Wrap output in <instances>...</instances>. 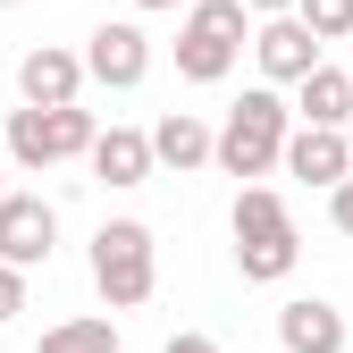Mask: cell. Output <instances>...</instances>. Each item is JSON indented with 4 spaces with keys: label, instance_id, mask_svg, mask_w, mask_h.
Segmentation results:
<instances>
[{
    "label": "cell",
    "instance_id": "10",
    "mask_svg": "<svg viewBox=\"0 0 353 353\" xmlns=\"http://www.w3.org/2000/svg\"><path fill=\"white\" fill-rule=\"evenodd\" d=\"M278 168L286 176H303V185H345V176H353V143L345 135H328V126H294V135H286V152H278Z\"/></svg>",
    "mask_w": 353,
    "mask_h": 353
},
{
    "label": "cell",
    "instance_id": "14",
    "mask_svg": "<svg viewBox=\"0 0 353 353\" xmlns=\"http://www.w3.org/2000/svg\"><path fill=\"white\" fill-rule=\"evenodd\" d=\"M152 168H176V176L210 168V126H202L194 110H168V118L152 126Z\"/></svg>",
    "mask_w": 353,
    "mask_h": 353
},
{
    "label": "cell",
    "instance_id": "15",
    "mask_svg": "<svg viewBox=\"0 0 353 353\" xmlns=\"http://www.w3.org/2000/svg\"><path fill=\"white\" fill-rule=\"evenodd\" d=\"M34 353H118V328L101 312H84V320H59V328H42Z\"/></svg>",
    "mask_w": 353,
    "mask_h": 353
},
{
    "label": "cell",
    "instance_id": "19",
    "mask_svg": "<svg viewBox=\"0 0 353 353\" xmlns=\"http://www.w3.org/2000/svg\"><path fill=\"white\" fill-rule=\"evenodd\" d=\"M328 219H336V236H353V176H345V185L328 194Z\"/></svg>",
    "mask_w": 353,
    "mask_h": 353
},
{
    "label": "cell",
    "instance_id": "13",
    "mask_svg": "<svg viewBox=\"0 0 353 353\" xmlns=\"http://www.w3.org/2000/svg\"><path fill=\"white\" fill-rule=\"evenodd\" d=\"M303 126H328V135H345V126H353V84H345V68H312V76H303L294 84V101H286Z\"/></svg>",
    "mask_w": 353,
    "mask_h": 353
},
{
    "label": "cell",
    "instance_id": "6",
    "mask_svg": "<svg viewBox=\"0 0 353 353\" xmlns=\"http://www.w3.org/2000/svg\"><path fill=\"white\" fill-rule=\"evenodd\" d=\"M84 84H101V93H135V84L152 76V34L135 26V17H110V26H93V42H84Z\"/></svg>",
    "mask_w": 353,
    "mask_h": 353
},
{
    "label": "cell",
    "instance_id": "11",
    "mask_svg": "<svg viewBox=\"0 0 353 353\" xmlns=\"http://www.w3.org/2000/svg\"><path fill=\"white\" fill-rule=\"evenodd\" d=\"M278 345L286 353H345V312L328 294H286L278 303Z\"/></svg>",
    "mask_w": 353,
    "mask_h": 353
},
{
    "label": "cell",
    "instance_id": "1",
    "mask_svg": "<svg viewBox=\"0 0 353 353\" xmlns=\"http://www.w3.org/2000/svg\"><path fill=\"white\" fill-rule=\"evenodd\" d=\"M228 228H236V270H244V286H286L294 278L303 236H294V210H286L278 185H244L236 210H228Z\"/></svg>",
    "mask_w": 353,
    "mask_h": 353
},
{
    "label": "cell",
    "instance_id": "18",
    "mask_svg": "<svg viewBox=\"0 0 353 353\" xmlns=\"http://www.w3.org/2000/svg\"><path fill=\"white\" fill-rule=\"evenodd\" d=\"M160 353H219V336H202V328H176Z\"/></svg>",
    "mask_w": 353,
    "mask_h": 353
},
{
    "label": "cell",
    "instance_id": "12",
    "mask_svg": "<svg viewBox=\"0 0 353 353\" xmlns=\"http://www.w3.org/2000/svg\"><path fill=\"white\" fill-rule=\"evenodd\" d=\"M84 160H93V185H110V194L152 185V135H143V126H101Z\"/></svg>",
    "mask_w": 353,
    "mask_h": 353
},
{
    "label": "cell",
    "instance_id": "3",
    "mask_svg": "<svg viewBox=\"0 0 353 353\" xmlns=\"http://www.w3.org/2000/svg\"><path fill=\"white\" fill-rule=\"evenodd\" d=\"M93 286H101L110 312L152 303V286H160V236L143 228V219H101L93 228Z\"/></svg>",
    "mask_w": 353,
    "mask_h": 353
},
{
    "label": "cell",
    "instance_id": "21",
    "mask_svg": "<svg viewBox=\"0 0 353 353\" xmlns=\"http://www.w3.org/2000/svg\"><path fill=\"white\" fill-rule=\"evenodd\" d=\"M135 9H176V0H135Z\"/></svg>",
    "mask_w": 353,
    "mask_h": 353
},
{
    "label": "cell",
    "instance_id": "22",
    "mask_svg": "<svg viewBox=\"0 0 353 353\" xmlns=\"http://www.w3.org/2000/svg\"><path fill=\"white\" fill-rule=\"evenodd\" d=\"M0 194H9V160H0Z\"/></svg>",
    "mask_w": 353,
    "mask_h": 353
},
{
    "label": "cell",
    "instance_id": "7",
    "mask_svg": "<svg viewBox=\"0 0 353 353\" xmlns=\"http://www.w3.org/2000/svg\"><path fill=\"white\" fill-rule=\"evenodd\" d=\"M59 252V202L42 194H0V270H42Z\"/></svg>",
    "mask_w": 353,
    "mask_h": 353
},
{
    "label": "cell",
    "instance_id": "2",
    "mask_svg": "<svg viewBox=\"0 0 353 353\" xmlns=\"http://www.w3.org/2000/svg\"><path fill=\"white\" fill-rule=\"evenodd\" d=\"M286 135H294L286 93L252 84V93L228 110V126H210V160L228 168V176H270V168H278V152H286Z\"/></svg>",
    "mask_w": 353,
    "mask_h": 353
},
{
    "label": "cell",
    "instance_id": "8",
    "mask_svg": "<svg viewBox=\"0 0 353 353\" xmlns=\"http://www.w3.org/2000/svg\"><path fill=\"white\" fill-rule=\"evenodd\" d=\"M17 93H26V110H76L84 59L68 51V42H34V51L17 59Z\"/></svg>",
    "mask_w": 353,
    "mask_h": 353
},
{
    "label": "cell",
    "instance_id": "9",
    "mask_svg": "<svg viewBox=\"0 0 353 353\" xmlns=\"http://www.w3.org/2000/svg\"><path fill=\"white\" fill-rule=\"evenodd\" d=\"M252 59H261V84L278 93V84H303V76L320 68V42L303 34L294 17H261L252 26Z\"/></svg>",
    "mask_w": 353,
    "mask_h": 353
},
{
    "label": "cell",
    "instance_id": "25",
    "mask_svg": "<svg viewBox=\"0 0 353 353\" xmlns=\"http://www.w3.org/2000/svg\"><path fill=\"white\" fill-rule=\"evenodd\" d=\"M345 84H353V68H345Z\"/></svg>",
    "mask_w": 353,
    "mask_h": 353
},
{
    "label": "cell",
    "instance_id": "26",
    "mask_svg": "<svg viewBox=\"0 0 353 353\" xmlns=\"http://www.w3.org/2000/svg\"><path fill=\"white\" fill-rule=\"evenodd\" d=\"M345 143H353V135H345Z\"/></svg>",
    "mask_w": 353,
    "mask_h": 353
},
{
    "label": "cell",
    "instance_id": "16",
    "mask_svg": "<svg viewBox=\"0 0 353 353\" xmlns=\"http://www.w3.org/2000/svg\"><path fill=\"white\" fill-rule=\"evenodd\" d=\"M294 26L312 34L320 51L328 42H353V0H294Z\"/></svg>",
    "mask_w": 353,
    "mask_h": 353
},
{
    "label": "cell",
    "instance_id": "24",
    "mask_svg": "<svg viewBox=\"0 0 353 353\" xmlns=\"http://www.w3.org/2000/svg\"><path fill=\"white\" fill-rule=\"evenodd\" d=\"M0 353H9V336H0Z\"/></svg>",
    "mask_w": 353,
    "mask_h": 353
},
{
    "label": "cell",
    "instance_id": "23",
    "mask_svg": "<svg viewBox=\"0 0 353 353\" xmlns=\"http://www.w3.org/2000/svg\"><path fill=\"white\" fill-rule=\"evenodd\" d=\"M0 9H26V0H0Z\"/></svg>",
    "mask_w": 353,
    "mask_h": 353
},
{
    "label": "cell",
    "instance_id": "4",
    "mask_svg": "<svg viewBox=\"0 0 353 353\" xmlns=\"http://www.w3.org/2000/svg\"><path fill=\"white\" fill-rule=\"evenodd\" d=\"M244 42H252L244 0H194L185 26H176V76L185 84H228L236 59H244Z\"/></svg>",
    "mask_w": 353,
    "mask_h": 353
},
{
    "label": "cell",
    "instance_id": "20",
    "mask_svg": "<svg viewBox=\"0 0 353 353\" xmlns=\"http://www.w3.org/2000/svg\"><path fill=\"white\" fill-rule=\"evenodd\" d=\"M244 17L261 26V17H294V0H244Z\"/></svg>",
    "mask_w": 353,
    "mask_h": 353
},
{
    "label": "cell",
    "instance_id": "17",
    "mask_svg": "<svg viewBox=\"0 0 353 353\" xmlns=\"http://www.w3.org/2000/svg\"><path fill=\"white\" fill-rule=\"evenodd\" d=\"M26 312V270H0V328Z\"/></svg>",
    "mask_w": 353,
    "mask_h": 353
},
{
    "label": "cell",
    "instance_id": "5",
    "mask_svg": "<svg viewBox=\"0 0 353 353\" xmlns=\"http://www.w3.org/2000/svg\"><path fill=\"white\" fill-rule=\"evenodd\" d=\"M93 110H9V160L17 168H59V160H84L93 152Z\"/></svg>",
    "mask_w": 353,
    "mask_h": 353
}]
</instances>
